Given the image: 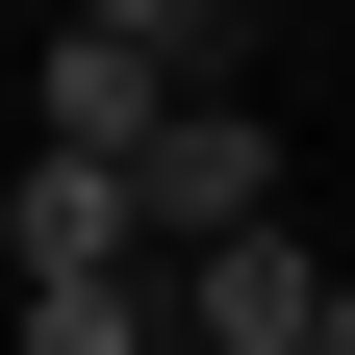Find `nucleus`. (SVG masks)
I'll return each instance as SVG.
<instances>
[{
	"mask_svg": "<svg viewBox=\"0 0 355 355\" xmlns=\"http://www.w3.org/2000/svg\"><path fill=\"white\" fill-rule=\"evenodd\" d=\"M153 254H229V229H279V102H254V76H203V102L153 127Z\"/></svg>",
	"mask_w": 355,
	"mask_h": 355,
	"instance_id": "f257e3e1",
	"label": "nucleus"
},
{
	"mask_svg": "<svg viewBox=\"0 0 355 355\" xmlns=\"http://www.w3.org/2000/svg\"><path fill=\"white\" fill-rule=\"evenodd\" d=\"M330 254H304V229H229V254H178V330H203V355H330Z\"/></svg>",
	"mask_w": 355,
	"mask_h": 355,
	"instance_id": "f03ea898",
	"label": "nucleus"
},
{
	"mask_svg": "<svg viewBox=\"0 0 355 355\" xmlns=\"http://www.w3.org/2000/svg\"><path fill=\"white\" fill-rule=\"evenodd\" d=\"M178 102H203L178 51H127V26H51V153H153Z\"/></svg>",
	"mask_w": 355,
	"mask_h": 355,
	"instance_id": "7ed1b4c3",
	"label": "nucleus"
},
{
	"mask_svg": "<svg viewBox=\"0 0 355 355\" xmlns=\"http://www.w3.org/2000/svg\"><path fill=\"white\" fill-rule=\"evenodd\" d=\"M76 26H127V51H178V76H229V26H254V0H76Z\"/></svg>",
	"mask_w": 355,
	"mask_h": 355,
	"instance_id": "20e7f679",
	"label": "nucleus"
},
{
	"mask_svg": "<svg viewBox=\"0 0 355 355\" xmlns=\"http://www.w3.org/2000/svg\"><path fill=\"white\" fill-rule=\"evenodd\" d=\"M330 355H355V304H330Z\"/></svg>",
	"mask_w": 355,
	"mask_h": 355,
	"instance_id": "39448f33",
	"label": "nucleus"
},
{
	"mask_svg": "<svg viewBox=\"0 0 355 355\" xmlns=\"http://www.w3.org/2000/svg\"><path fill=\"white\" fill-rule=\"evenodd\" d=\"M178 355H203V330H178Z\"/></svg>",
	"mask_w": 355,
	"mask_h": 355,
	"instance_id": "423d86ee",
	"label": "nucleus"
}]
</instances>
